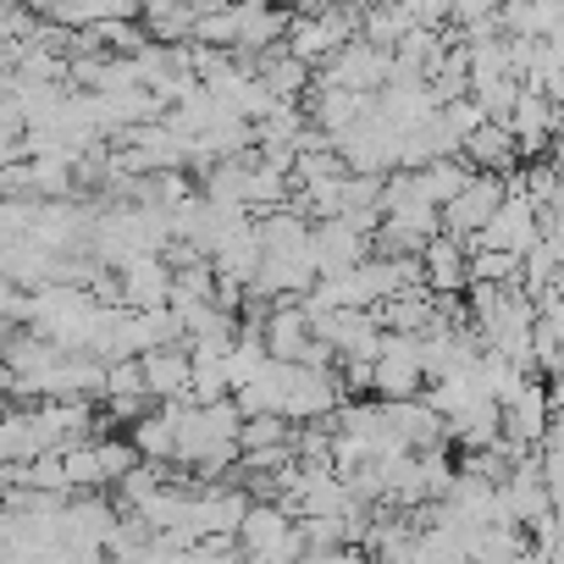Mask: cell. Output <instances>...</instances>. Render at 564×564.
<instances>
[{
  "mask_svg": "<svg viewBox=\"0 0 564 564\" xmlns=\"http://www.w3.org/2000/svg\"><path fill=\"white\" fill-rule=\"evenodd\" d=\"M426 377H421V338L410 333H382V349L371 360V399H421Z\"/></svg>",
  "mask_w": 564,
  "mask_h": 564,
  "instance_id": "277c9868",
  "label": "cell"
},
{
  "mask_svg": "<svg viewBox=\"0 0 564 564\" xmlns=\"http://www.w3.org/2000/svg\"><path fill=\"white\" fill-rule=\"evenodd\" d=\"M139 382L150 404H183L188 399V349L166 344V349H144L139 355Z\"/></svg>",
  "mask_w": 564,
  "mask_h": 564,
  "instance_id": "ba28073f",
  "label": "cell"
},
{
  "mask_svg": "<svg viewBox=\"0 0 564 564\" xmlns=\"http://www.w3.org/2000/svg\"><path fill=\"white\" fill-rule=\"evenodd\" d=\"M338 404H344L338 371H316V366H300V360L282 366V404H276V415L289 421V426H305V421H316V415H327Z\"/></svg>",
  "mask_w": 564,
  "mask_h": 564,
  "instance_id": "3957f363",
  "label": "cell"
},
{
  "mask_svg": "<svg viewBox=\"0 0 564 564\" xmlns=\"http://www.w3.org/2000/svg\"><path fill=\"white\" fill-rule=\"evenodd\" d=\"M498 199H503V183H498L492 172H470V177H465V188L437 210V221H443V232H448V238H459V243H465V238H470V232L498 210Z\"/></svg>",
  "mask_w": 564,
  "mask_h": 564,
  "instance_id": "8992f818",
  "label": "cell"
},
{
  "mask_svg": "<svg viewBox=\"0 0 564 564\" xmlns=\"http://www.w3.org/2000/svg\"><path fill=\"white\" fill-rule=\"evenodd\" d=\"M95 459H100V481H106V487L139 465V454H133L128 437H95Z\"/></svg>",
  "mask_w": 564,
  "mask_h": 564,
  "instance_id": "ac0fdd59",
  "label": "cell"
},
{
  "mask_svg": "<svg viewBox=\"0 0 564 564\" xmlns=\"http://www.w3.org/2000/svg\"><path fill=\"white\" fill-rule=\"evenodd\" d=\"M289 437H294V426L282 421V415H243V421H238V432H232L238 454H249V448H265V443H289Z\"/></svg>",
  "mask_w": 564,
  "mask_h": 564,
  "instance_id": "e0dca14e",
  "label": "cell"
},
{
  "mask_svg": "<svg viewBox=\"0 0 564 564\" xmlns=\"http://www.w3.org/2000/svg\"><path fill=\"white\" fill-rule=\"evenodd\" d=\"M18 305H23L18 282H7V276H0V322H18Z\"/></svg>",
  "mask_w": 564,
  "mask_h": 564,
  "instance_id": "44dd1931",
  "label": "cell"
},
{
  "mask_svg": "<svg viewBox=\"0 0 564 564\" xmlns=\"http://www.w3.org/2000/svg\"><path fill=\"white\" fill-rule=\"evenodd\" d=\"M311 260H316V276H338V271L371 260V238L355 232V227H344L338 216L311 221Z\"/></svg>",
  "mask_w": 564,
  "mask_h": 564,
  "instance_id": "52a82bcc",
  "label": "cell"
},
{
  "mask_svg": "<svg viewBox=\"0 0 564 564\" xmlns=\"http://www.w3.org/2000/svg\"><path fill=\"white\" fill-rule=\"evenodd\" d=\"M106 410H111V421H128V426H133V421L150 410V399H144V393H128V399H106Z\"/></svg>",
  "mask_w": 564,
  "mask_h": 564,
  "instance_id": "ffe728a7",
  "label": "cell"
},
{
  "mask_svg": "<svg viewBox=\"0 0 564 564\" xmlns=\"http://www.w3.org/2000/svg\"><path fill=\"white\" fill-rule=\"evenodd\" d=\"M536 243V210L525 205V194H503L498 210L465 238V249H503V254H525Z\"/></svg>",
  "mask_w": 564,
  "mask_h": 564,
  "instance_id": "5b68a950",
  "label": "cell"
},
{
  "mask_svg": "<svg viewBox=\"0 0 564 564\" xmlns=\"http://www.w3.org/2000/svg\"><path fill=\"white\" fill-rule=\"evenodd\" d=\"M128 443H133L139 459L166 465V459H172V443H177V410H172V404H150V410L128 426Z\"/></svg>",
  "mask_w": 564,
  "mask_h": 564,
  "instance_id": "5bb4252c",
  "label": "cell"
},
{
  "mask_svg": "<svg viewBox=\"0 0 564 564\" xmlns=\"http://www.w3.org/2000/svg\"><path fill=\"white\" fill-rule=\"evenodd\" d=\"M355 7H316V12H305V18H289V34H282V51L289 56H300L311 73L355 34Z\"/></svg>",
  "mask_w": 564,
  "mask_h": 564,
  "instance_id": "7a4b0ae2",
  "label": "cell"
},
{
  "mask_svg": "<svg viewBox=\"0 0 564 564\" xmlns=\"http://www.w3.org/2000/svg\"><path fill=\"white\" fill-rule=\"evenodd\" d=\"M465 177H470V166H465L459 155H437V161H426V166H415V172H410V188H415L426 205H437V210H443V205L465 188Z\"/></svg>",
  "mask_w": 564,
  "mask_h": 564,
  "instance_id": "9a60e30c",
  "label": "cell"
},
{
  "mask_svg": "<svg viewBox=\"0 0 564 564\" xmlns=\"http://www.w3.org/2000/svg\"><path fill=\"white\" fill-rule=\"evenodd\" d=\"M0 410H7V399H0Z\"/></svg>",
  "mask_w": 564,
  "mask_h": 564,
  "instance_id": "603a6c76",
  "label": "cell"
},
{
  "mask_svg": "<svg viewBox=\"0 0 564 564\" xmlns=\"http://www.w3.org/2000/svg\"><path fill=\"white\" fill-rule=\"evenodd\" d=\"M514 564H553V553H542V547H525Z\"/></svg>",
  "mask_w": 564,
  "mask_h": 564,
  "instance_id": "7402d4cb",
  "label": "cell"
},
{
  "mask_svg": "<svg viewBox=\"0 0 564 564\" xmlns=\"http://www.w3.org/2000/svg\"><path fill=\"white\" fill-rule=\"evenodd\" d=\"M371 111V95H355V89H316L311 84V128H322L327 139H338V133H349L360 117Z\"/></svg>",
  "mask_w": 564,
  "mask_h": 564,
  "instance_id": "4fadbf2b",
  "label": "cell"
},
{
  "mask_svg": "<svg viewBox=\"0 0 564 564\" xmlns=\"http://www.w3.org/2000/svg\"><path fill=\"white\" fill-rule=\"evenodd\" d=\"M117 289H122V311H161L166 289H172V271L161 254H139L117 271Z\"/></svg>",
  "mask_w": 564,
  "mask_h": 564,
  "instance_id": "9c48e42d",
  "label": "cell"
},
{
  "mask_svg": "<svg viewBox=\"0 0 564 564\" xmlns=\"http://www.w3.org/2000/svg\"><path fill=\"white\" fill-rule=\"evenodd\" d=\"M260 349H265L271 360H282V366H294V360L311 349V322H305V311H300V305H271L265 322H260Z\"/></svg>",
  "mask_w": 564,
  "mask_h": 564,
  "instance_id": "8fae6325",
  "label": "cell"
},
{
  "mask_svg": "<svg viewBox=\"0 0 564 564\" xmlns=\"http://www.w3.org/2000/svg\"><path fill=\"white\" fill-rule=\"evenodd\" d=\"M410 29H415V23H410V12L399 7V0H382V7H371V12L360 18V40L377 45V51H393Z\"/></svg>",
  "mask_w": 564,
  "mask_h": 564,
  "instance_id": "2e32d148",
  "label": "cell"
},
{
  "mask_svg": "<svg viewBox=\"0 0 564 564\" xmlns=\"http://www.w3.org/2000/svg\"><path fill=\"white\" fill-rule=\"evenodd\" d=\"M23 487H34V492H67L62 454H34V459H23Z\"/></svg>",
  "mask_w": 564,
  "mask_h": 564,
  "instance_id": "d6986e66",
  "label": "cell"
},
{
  "mask_svg": "<svg viewBox=\"0 0 564 564\" xmlns=\"http://www.w3.org/2000/svg\"><path fill=\"white\" fill-rule=\"evenodd\" d=\"M470 172H492V177H503V172H514L520 166V150H514V133L503 128V122H481L476 133H465L459 139V150H454Z\"/></svg>",
  "mask_w": 564,
  "mask_h": 564,
  "instance_id": "30bf717a",
  "label": "cell"
},
{
  "mask_svg": "<svg viewBox=\"0 0 564 564\" xmlns=\"http://www.w3.org/2000/svg\"><path fill=\"white\" fill-rule=\"evenodd\" d=\"M421 276H426V294H459L465 289V243L448 232H432L421 243Z\"/></svg>",
  "mask_w": 564,
  "mask_h": 564,
  "instance_id": "7c38bea8",
  "label": "cell"
},
{
  "mask_svg": "<svg viewBox=\"0 0 564 564\" xmlns=\"http://www.w3.org/2000/svg\"><path fill=\"white\" fill-rule=\"evenodd\" d=\"M388 78H393V51H377V45H366L360 34H349V40L311 73L316 89H355V95H377Z\"/></svg>",
  "mask_w": 564,
  "mask_h": 564,
  "instance_id": "6da1fadb",
  "label": "cell"
}]
</instances>
